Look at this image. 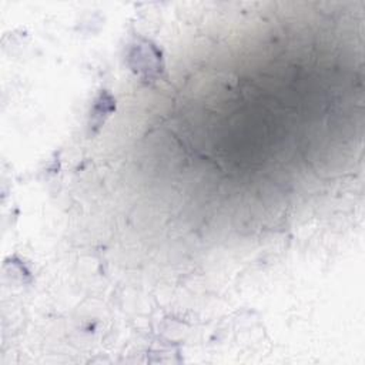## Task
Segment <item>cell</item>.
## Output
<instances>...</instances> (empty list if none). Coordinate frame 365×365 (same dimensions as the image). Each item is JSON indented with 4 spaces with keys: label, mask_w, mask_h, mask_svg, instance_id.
<instances>
[{
    "label": "cell",
    "mask_w": 365,
    "mask_h": 365,
    "mask_svg": "<svg viewBox=\"0 0 365 365\" xmlns=\"http://www.w3.org/2000/svg\"><path fill=\"white\" fill-rule=\"evenodd\" d=\"M131 67L135 73L144 76L145 78H151L158 76L163 71L161 53L155 48V46L144 41L141 44H135L130 54Z\"/></svg>",
    "instance_id": "cell-1"
},
{
    "label": "cell",
    "mask_w": 365,
    "mask_h": 365,
    "mask_svg": "<svg viewBox=\"0 0 365 365\" xmlns=\"http://www.w3.org/2000/svg\"><path fill=\"white\" fill-rule=\"evenodd\" d=\"M114 100L111 98L110 94H107L106 91L100 94V97L97 98L96 101V106H94V110H93V115H91V127L93 128H97L103 124L104 118L107 115H110V113L114 110Z\"/></svg>",
    "instance_id": "cell-2"
}]
</instances>
